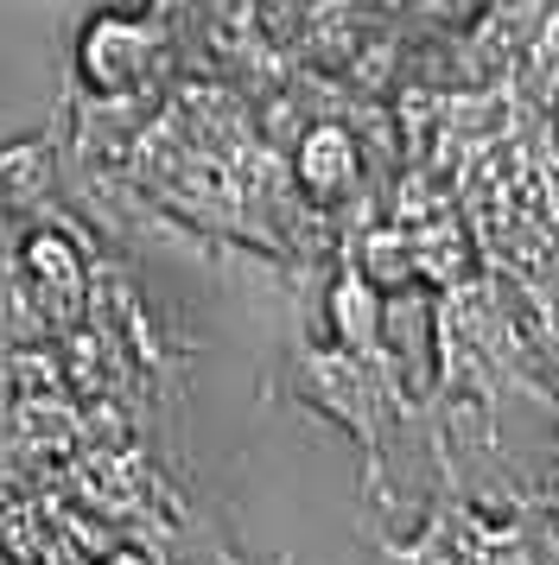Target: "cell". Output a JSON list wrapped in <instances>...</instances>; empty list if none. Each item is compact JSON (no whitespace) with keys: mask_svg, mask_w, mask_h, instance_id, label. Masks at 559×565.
<instances>
[{"mask_svg":"<svg viewBox=\"0 0 559 565\" xmlns=\"http://www.w3.org/2000/svg\"><path fill=\"white\" fill-rule=\"evenodd\" d=\"M20 280L32 286V299L51 324H71L83 311L89 274H83V248L71 242V230H32L20 242Z\"/></svg>","mask_w":559,"mask_h":565,"instance_id":"1","label":"cell"},{"mask_svg":"<svg viewBox=\"0 0 559 565\" xmlns=\"http://www.w3.org/2000/svg\"><path fill=\"white\" fill-rule=\"evenodd\" d=\"M76 64H83V77L96 83L102 96H122L127 83L140 77V64H147L152 52V26L147 20H127V13H102V20H89V32H83V45H76Z\"/></svg>","mask_w":559,"mask_h":565,"instance_id":"2","label":"cell"},{"mask_svg":"<svg viewBox=\"0 0 559 565\" xmlns=\"http://www.w3.org/2000/svg\"><path fill=\"white\" fill-rule=\"evenodd\" d=\"M83 438V413L64 401V394H20L13 407V433L0 451H32V458H57Z\"/></svg>","mask_w":559,"mask_h":565,"instance_id":"3","label":"cell"},{"mask_svg":"<svg viewBox=\"0 0 559 565\" xmlns=\"http://www.w3.org/2000/svg\"><path fill=\"white\" fill-rule=\"evenodd\" d=\"M356 179V147L344 128H312L299 140V184L318 198V204H330L337 191H350Z\"/></svg>","mask_w":559,"mask_h":565,"instance_id":"4","label":"cell"},{"mask_svg":"<svg viewBox=\"0 0 559 565\" xmlns=\"http://www.w3.org/2000/svg\"><path fill=\"white\" fill-rule=\"evenodd\" d=\"M51 179H57V159H51V134L0 147V198H7V210H32V204H45V198H51Z\"/></svg>","mask_w":559,"mask_h":565,"instance_id":"5","label":"cell"},{"mask_svg":"<svg viewBox=\"0 0 559 565\" xmlns=\"http://www.w3.org/2000/svg\"><path fill=\"white\" fill-rule=\"evenodd\" d=\"M376 286H369V274H344L337 280V292H330V324H337V343H350V350H369L376 343Z\"/></svg>","mask_w":559,"mask_h":565,"instance_id":"6","label":"cell"},{"mask_svg":"<svg viewBox=\"0 0 559 565\" xmlns=\"http://www.w3.org/2000/svg\"><path fill=\"white\" fill-rule=\"evenodd\" d=\"M13 407H20V387H13V356H7V343H0V445L13 433Z\"/></svg>","mask_w":559,"mask_h":565,"instance_id":"7","label":"cell"},{"mask_svg":"<svg viewBox=\"0 0 559 565\" xmlns=\"http://www.w3.org/2000/svg\"><path fill=\"white\" fill-rule=\"evenodd\" d=\"M477 565H528V559H521V553L508 546V553H489V559H477Z\"/></svg>","mask_w":559,"mask_h":565,"instance_id":"8","label":"cell"},{"mask_svg":"<svg viewBox=\"0 0 559 565\" xmlns=\"http://www.w3.org/2000/svg\"><path fill=\"white\" fill-rule=\"evenodd\" d=\"M115 565H152L147 553H115Z\"/></svg>","mask_w":559,"mask_h":565,"instance_id":"9","label":"cell"},{"mask_svg":"<svg viewBox=\"0 0 559 565\" xmlns=\"http://www.w3.org/2000/svg\"><path fill=\"white\" fill-rule=\"evenodd\" d=\"M547 559H553V565H559V540H553V546H547Z\"/></svg>","mask_w":559,"mask_h":565,"instance_id":"10","label":"cell"},{"mask_svg":"<svg viewBox=\"0 0 559 565\" xmlns=\"http://www.w3.org/2000/svg\"><path fill=\"white\" fill-rule=\"evenodd\" d=\"M0 502H7V477H0Z\"/></svg>","mask_w":559,"mask_h":565,"instance_id":"11","label":"cell"}]
</instances>
